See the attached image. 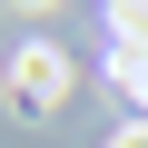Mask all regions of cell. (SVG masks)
Returning <instances> with one entry per match:
<instances>
[{
  "instance_id": "1",
  "label": "cell",
  "mask_w": 148,
  "mask_h": 148,
  "mask_svg": "<svg viewBox=\"0 0 148 148\" xmlns=\"http://www.w3.org/2000/svg\"><path fill=\"white\" fill-rule=\"evenodd\" d=\"M59 89H69V69H59L49 49H20V79H10V99H20V109H40V99H59Z\"/></svg>"
},
{
  "instance_id": "2",
  "label": "cell",
  "mask_w": 148,
  "mask_h": 148,
  "mask_svg": "<svg viewBox=\"0 0 148 148\" xmlns=\"http://www.w3.org/2000/svg\"><path fill=\"white\" fill-rule=\"evenodd\" d=\"M138 148H148V138H138Z\"/></svg>"
}]
</instances>
